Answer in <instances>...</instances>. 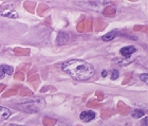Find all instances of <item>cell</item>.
Returning <instances> with one entry per match:
<instances>
[{"instance_id": "obj_25", "label": "cell", "mask_w": 148, "mask_h": 126, "mask_svg": "<svg viewBox=\"0 0 148 126\" xmlns=\"http://www.w3.org/2000/svg\"><path fill=\"white\" fill-rule=\"evenodd\" d=\"M86 22V31H91L92 29V19H87L85 20Z\"/></svg>"}, {"instance_id": "obj_28", "label": "cell", "mask_w": 148, "mask_h": 126, "mask_svg": "<svg viewBox=\"0 0 148 126\" xmlns=\"http://www.w3.org/2000/svg\"><path fill=\"white\" fill-rule=\"evenodd\" d=\"M95 94H96V96H97V100H99V101H102L103 98H104V93L101 92V91H97Z\"/></svg>"}, {"instance_id": "obj_24", "label": "cell", "mask_w": 148, "mask_h": 126, "mask_svg": "<svg viewBox=\"0 0 148 126\" xmlns=\"http://www.w3.org/2000/svg\"><path fill=\"white\" fill-rule=\"evenodd\" d=\"M77 31L78 32H85L86 31V22H85V20L82 22H79L78 25H77Z\"/></svg>"}, {"instance_id": "obj_12", "label": "cell", "mask_w": 148, "mask_h": 126, "mask_svg": "<svg viewBox=\"0 0 148 126\" xmlns=\"http://www.w3.org/2000/svg\"><path fill=\"white\" fill-rule=\"evenodd\" d=\"M103 15L106 17H113L115 15V9L112 6H107L104 11H103Z\"/></svg>"}, {"instance_id": "obj_30", "label": "cell", "mask_w": 148, "mask_h": 126, "mask_svg": "<svg viewBox=\"0 0 148 126\" xmlns=\"http://www.w3.org/2000/svg\"><path fill=\"white\" fill-rule=\"evenodd\" d=\"M142 126H148V118H144V119H143Z\"/></svg>"}, {"instance_id": "obj_15", "label": "cell", "mask_w": 148, "mask_h": 126, "mask_svg": "<svg viewBox=\"0 0 148 126\" xmlns=\"http://www.w3.org/2000/svg\"><path fill=\"white\" fill-rule=\"evenodd\" d=\"M35 6H36V4H35V2H29V1L25 2V9L30 13H34Z\"/></svg>"}, {"instance_id": "obj_16", "label": "cell", "mask_w": 148, "mask_h": 126, "mask_svg": "<svg viewBox=\"0 0 148 126\" xmlns=\"http://www.w3.org/2000/svg\"><path fill=\"white\" fill-rule=\"evenodd\" d=\"M116 35H117L116 32H109L108 34H106V35H104V36L102 37V39L105 40V41H110V40L113 39Z\"/></svg>"}, {"instance_id": "obj_6", "label": "cell", "mask_w": 148, "mask_h": 126, "mask_svg": "<svg viewBox=\"0 0 148 126\" xmlns=\"http://www.w3.org/2000/svg\"><path fill=\"white\" fill-rule=\"evenodd\" d=\"M69 40V35L66 32H59L58 35H57V38H56V43L57 45H65V43H68Z\"/></svg>"}, {"instance_id": "obj_17", "label": "cell", "mask_w": 148, "mask_h": 126, "mask_svg": "<svg viewBox=\"0 0 148 126\" xmlns=\"http://www.w3.org/2000/svg\"><path fill=\"white\" fill-rule=\"evenodd\" d=\"M144 111L141 110V109H136V110H133L132 112H131V116H132L133 118H136V119H140V118L144 117Z\"/></svg>"}, {"instance_id": "obj_23", "label": "cell", "mask_w": 148, "mask_h": 126, "mask_svg": "<svg viewBox=\"0 0 148 126\" xmlns=\"http://www.w3.org/2000/svg\"><path fill=\"white\" fill-rule=\"evenodd\" d=\"M87 106H88L89 108H97V107H99V106H101V104H99L97 101H95V100H94V101L88 102Z\"/></svg>"}, {"instance_id": "obj_29", "label": "cell", "mask_w": 148, "mask_h": 126, "mask_svg": "<svg viewBox=\"0 0 148 126\" xmlns=\"http://www.w3.org/2000/svg\"><path fill=\"white\" fill-rule=\"evenodd\" d=\"M140 78H141V80L143 81V82H148V75L147 74H141V75H140Z\"/></svg>"}, {"instance_id": "obj_21", "label": "cell", "mask_w": 148, "mask_h": 126, "mask_svg": "<svg viewBox=\"0 0 148 126\" xmlns=\"http://www.w3.org/2000/svg\"><path fill=\"white\" fill-rule=\"evenodd\" d=\"M17 90L16 89H11V90H9V91H6L5 93H3V95H2V98H9V96H14V95H16L17 94Z\"/></svg>"}, {"instance_id": "obj_32", "label": "cell", "mask_w": 148, "mask_h": 126, "mask_svg": "<svg viewBox=\"0 0 148 126\" xmlns=\"http://www.w3.org/2000/svg\"><path fill=\"white\" fill-rule=\"evenodd\" d=\"M107 75H108V72H107L106 70L103 71V72H102V76H103V77H106Z\"/></svg>"}, {"instance_id": "obj_13", "label": "cell", "mask_w": 148, "mask_h": 126, "mask_svg": "<svg viewBox=\"0 0 148 126\" xmlns=\"http://www.w3.org/2000/svg\"><path fill=\"white\" fill-rule=\"evenodd\" d=\"M48 10H49V8L47 6V4L40 3L39 6H38V8H37V14L39 16H43L45 15V12H47Z\"/></svg>"}, {"instance_id": "obj_22", "label": "cell", "mask_w": 148, "mask_h": 126, "mask_svg": "<svg viewBox=\"0 0 148 126\" xmlns=\"http://www.w3.org/2000/svg\"><path fill=\"white\" fill-rule=\"evenodd\" d=\"M133 30H134V31H142V32H144V33H147L148 27L147 25H134V27H133Z\"/></svg>"}, {"instance_id": "obj_5", "label": "cell", "mask_w": 148, "mask_h": 126, "mask_svg": "<svg viewBox=\"0 0 148 126\" xmlns=\"http://www.w3.org/2000/svg\"><path fill=\"white\" fill-rule=\"evenodd\" d=\"M13 68L8 65H1L0 66V80L3 78L5 75H11L13 74Z\"/></svg>"}, {"instance_id": "obj_14", "label": "cell", "mask_w": 148, "mask_h": 126, "mask_svg": "<svg viewBox=\"0 0 148 126\" xmlns=\"http://www.w3.org/2000/svg\"><path fill=\"white\" fill-rule=\"evenodd\" d=\"M42 122H43V125H46V126H54L57 121L54 120V119H51V118L45 117L42 119Z\"/></svg>"}, {"instance_id": "obj_8", "label": "cell", "mask_w": 148, "mask_h": 126, "mask_svg": "<svg viewBox=\"0 0 148 126\" xmlns=\"http://www.w3.org/2000/svg\"><path fill=\"white\" fill-rule=\"evenodd\" d=\"M134 52H136V48L131 46L124 47V48L121 49V54H122V56H124V57H130L131 54Z\"/></svg>"}, {"instance_id": "obj_2", "label": "cell", "mask_w": 148, "mask_h": 126, "mask_svg": "<svg viewBox=\"0 0 148 126\" xmlns=\"http://www.w3.org/2000/svg\"><path fill=\"white\" fill-rule=\"evenodd\" d=\"M27 105H23L20 107V109L25 111H30V112H33V111H37L41 109V108L45 106V101L41 100V98H38V100H34V101H27L25 102Z\"/></svg>"}, {"instance_id": "obj_3", "label": "cell", "mask_w": 148, "mask_h": 126, "mask_svg": "<svg viewBox=\"0 0 148 126\" xmlns=\"http://www.w3.org/2000/svg\"><path fill=\"white\" fill-rule=\"evenodd\" d=\"M0 15L4 16V17H9V18H17L18 14L14 11V10L10 9V8H4V6H0Z\"/></svg>"}, {"instance_id": "obj_11", "label": "cell", "mask_w": 148, "mask_h": 126, "mask_svg": "<svg viewBox=\"0 0 148 126\" xmlns=\"http://www.w3.org/2000/svg\"><path fill=\"white\" fill-rule=\"evenodd\" d=\"M14 53H15L16 55H29V54H30V49L17 47V48L14 49Z\"/></svg>"}, {"instance_id": "obj_18", "label": "cell", "mask_w": 148, "mask_h": 126, "mask_svg": "<svg viewBox=\"0 0 148 126\" xmlns=\"http://www.w3.org/2000/svg\"><path fill=\"white\" fill-rule=\"evenodd\" d=\"M114 111L112 110V109H104V110H102V118L103 119H108L109 117H111L112 114H113Z\"/></svg>"}, {"instance_id": "obj_20", "label": "cell", "mask_w": 148, "mask_h": 126, "mask_svg": "<svg viewBox=\"0 0 148 126\" xmlns=\"http://www.w3.org/2000/svg\"><path fill=\"white\" fill-rule=\"evenodd\" d=\"M29 82L30 83H35V82H39L40 78H39V75L37 73L35 74H31V75H29Z\"/></svg>"}, {"instance_id": "obj_7", "label": "cell", "mask_w": 148, "mask_h": 126, "mask_svg": "<svg viewBox=\"0 0 148 126\" xmlns=\"http://www.w3.org/2000/svg\"><path fill=\"white\" fill-rule=\"evenodd\" d=\"M92 25L94 30H95V32H99L106 28L107 23L105 21H103L102 19H96V20H94V22H92Z\"/></svg>"}, {"instance_id": "obj_4", "label": "cell", "mask_w": 148, "mask_h": 126, "mask_svg": "<svg viewBox=\"0 0 148 126\" xmlns=\"http://www.w3.org/2000/svg\"><path fill=\"white\" fill-rule=\"evenodd\" d=\"M80 120L84 121V122H90L95 119V112L92 110H87V111H83L79 116Z\"/></svg>"}, {"instance_id": "obj_10", "label": "cell", "mask_w": 148, "mask_h": 126, "mask_svg": "<svg viewBox=\"0 0 148 126\" xmlns=\"http://www.w3.org/2000/svg\"><path fill=\"white\" fill-rule=\"evenodd\" d=\"M11 116V111L5 107L0 106V121H4Z\"/></svg>"}, {"instance_id": "obj_26", "label": "cell", "mask_w": 148, "mask_h": 126, "mask_svg": "<svg viewBox=\"0 0 148 126\" xmlns=\"http://www.w3.org/2000/svg\"><path fill=\"white\" fill-rule=\"evenodd\" d=\"M14 78L18 81H23L25 80V75H23V73H21V72H17V73H15V75H14Z\"/></svg>"}, {"instance_id": "obj_1", "label": "cell", "mask_w": 148, "mask_h": 126, "mask_svg": "<svg viewBox=\"0 0 148 126\" xmlns=\"http://www.w3.org/2000/svg\"><path fill=\"white\" fill-rule=\"evenodd\" d=\"M62 69L76 81H88L94 75V68L92 65L79 59H72L64 63Z\"/></svg>"}, {"instance_id": "obj_33", "label": "cell", "mask_w": 148, "mask_h": 126, "mask_svg": "<svg viewBox=\"0 0 148 126\" xmlns=\"http://www.w3.org/2000/svg\"><path fill=\"white\" fill-rule=\"evenodd\" d=\"M10 126H21V125H17V124H11Z\"/></svg>"}, {"instance_id": "obj_31", "label": "cell", "mask_w": 148, "mask_h": 126, "mask_svg": "<svg viewBox=\"0 0 148 126\" xmlns=\"http://www.w3.org/2000/svg\"><path fill=\"white\" fill-rule=\"evenodd\" d=\"M4 88H5V85L4 84H0V92H2Z\"/></svg>"}, {"instance_id": "obj_19", "label": "cell", "mask_w": 148, "mask_h": 126, "mask_svg": "<svg viewBox=\"0 0 148 126\" xmlns=\"http://www.w3.org/2000/svg\"><path fill=\"white\" fill-rule=\"evenodd\" d=\"M32 94H33V92H32L30 89L25 88V87L21 88V90H20V95H21V96H30V95H32Z\"/></svg>"}, {"instance_id": "obj_9", "label": "cell", "mask_w": 148, "mask_h": 126, "mask_svg": "<svg viewBox=\"0 0 148 126\" xmlns=\"http://www.w3.org/2000/svg\"><path fill=\"white\" fill-rule=\"evenodd\" d=\"M117 111L121 114L126 116V114H128L130 112V108L126 104H124L123 102H119V104H117Z\"/></svg>"}, {"instance_id": "obj_27", "label": "cell", "mask_w": 148, "mask_h": 126, "mask_svg": "<svg viewBox=\"0 0 148 126\" xmlns=\"http://www.w3.org/2000/svg\"><path fill=\"white\" fill-rule=\"evenodd\" d=\"M117 77H119V71L113 70L112 73H111V80H116Z\"/></svg>"}]
</instances>
